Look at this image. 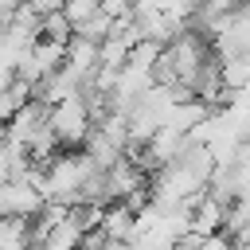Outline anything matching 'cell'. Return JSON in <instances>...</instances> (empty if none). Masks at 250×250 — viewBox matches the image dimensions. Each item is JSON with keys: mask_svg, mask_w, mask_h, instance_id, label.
I'll return each instance as SVG.
<instances>
[{"mask_svg": "<svg viewBox=\"0 0 250 250\" xmlns=\"http://www.w3.org/2000/svg\"><path fill=\"white\" fill-rule=\"evenodd\" d=\"M47 125H51V133L59 137V145H66V148L82 145V137H86V133H90V125H94L86 98H82V94H74V98L55 102V105L47 109Z\"/></svg>", "mask_w": 250, "mask_h": 250, "instance_id": "cell-1", "label": "cell"}, {"mask_svg": "<svg viewBox=\"0 0 250 250\" xmlns=\"http://www.w3.org/2000/svg\"><path fill=\"white\" fill-rule=\"evenodd\" d=\"M62 66H70L74 74L90 78L94 66H98V43H90V39H82V35H70L66 47H62Z\"/></svg>", "mask_w": 250, "mask_h": 250, "instance_id": "cell-2", "label": "cell"}, {"mask_svg": "<svg viewBox=\"0 0 250 250\" xmlns=\"http://www.w3.org/2000/svg\"><path fill=\"white\" fill-rule=\"evenodd\" d=\"M98 230H102L105 238H133V234H137V227H133V211H129L125 203H113V207H105V211H102V223H98Z\"/></svg>", "mask_w": 250, "mask_h": 250, "instance_id": "cell-3", "label": "cell"}, {"mask_svg": "<svg viewBox=\"0 0 250 250\" xmlns=\"http://www.w3.org/2000/svg\"><path fill=\"white\" fill-rule=\"evenodd\" d=\"M39 35L43 39H55V43H66L70 35H74V23L62 16V8L59 12H47V16H39Z\"/></svg>", "mask_w": 250, "mask_h": 250, "instance_id": "cell-4", "label": "cell"}, {"mask_svg": "<svg viewBox=\"0 0 250 250\" xmlns=\"http://www.w3.org/2000/svg\"><path fill=\"white\" fill-rule=\"evenodd\" d=\"M109 31H113V16H109V12H102V8H98L90 20L74 23V35H82V39H90V43H102Z\"/></svg>", "mask_w": 250, "mask_h": 250, "instance_id": "cell-5", "label": "cell"}, {"mask_svg": "<svg viewBox=\"0 0 250 250\" xmlns=\"http://www.w3.org/2000/svg\"><path fill=\"white\" fill-rule=\"evenodd\" d=\"M98 12V0H62V16L70 20V23H82V20H90Z\"/></svg>", "mask_w": 250, "mask_h": 250, "instance_id": "cell-6", "label": "cell"}, {"mask_svg": "<svg viewBox=\"0 0 250 250\" xmlns=\"http://www.w3.org/2000/svg\"><path fill=\"white\" fill-rule=\"evenodd\" d=\"M195 250H234V238L227 230H211V234H199V246Z\"/></svg>", "mask_w": 250, "mask_h": 250, "instance_id": "cell-7", "label": "cell"}, {"mask_svg": "<svg viewBox=\"0 0 250 250\" xmlns=\"http://www.w3.org/2000/svg\"><path fill=\"white\" fill-rule=\"evenodd\" d=\"M23 4H27L35 16H47V12H59V8H62V0H23Z\"/></svg>", "mask_w": 250, "mask_h": 250, "instance_id": "cell-8", "label": "cell"}, {"mask_svg": "<svg viewBox=\"0 0 250 250\" xmlns=\"http://www.w3.org/2000/svg\"><path fill=\"white\" fill-rule=\"evenodd\" d=\"M129 4H133V0H98V8H102V12H109V16H125V12H129Z\"/></svg>", "mask_w": 250, "mask_h": 250, "instance_id": "cell-9", "label": "cell"}, {"mask_svg": "<svg viewBox=\"0 0 250 250\" xmlns=\"http://www.w3.org/2000/svg\"><path fill=\"white\" fill-rule=\"evenodd\" d=\"M98 250H137V242L133 238H102Z\"/></svg>", "mask_w": 250, "mask_h": 250, "instance_id": "cell-10", "label": "cell"}]
</instances>
